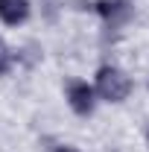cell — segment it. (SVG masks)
I'll return each mask as SVG.
<instances>
[{"label":"cell","mask_w":149,"mask_h":152,"mask_svg":"<svg viewBox=\"0 0 149 152\" xmlns=\"http://www.w3.org/2000/svg\"><path fill=\"white\" fill-rule=\"evenodd\" d=\"M146 143H149V129H146Z\"/></svg>","instance_id":"obj_7"},{"label":"cell","mask_w":149,"mask_h":152,"mask_svg":"<svg viewBox=\"0 0 149 152\" xmlns=\"http://www.w3.org/2000/svg\"><path fill=\"white\" fill-rule=\"evenodd\" d=\"M91 85L96 99H102V102H123V99H129L131 88H134L131 76L117 64H99Z\"/></svg>","instance_id":"obj_1"},{"label":"cell","mask_w":149,"mask_h":152,"mask_svg":"<svg viewBox=\"0 0 149 152\" xmlns=\"http://www.w3.org/2000/svg\"><path fill=\"white\" fill-rule=\"evenodd\" d=\"M93 12L105 23L117 26V23H126L131 18V0H96L93 3Z\"/></svg>","instance_id":"obj_3"},{"label":"cell","mask_w":149,"mask_h":152,"mask_svg":"<svg viewBox=\"0 0 149 152\" xmlns=\"http://www.w3.org/2000/svg\"><path fill=\"white\" fill-rule=\"evenodd\" d=\"M32 15V3L29 0H0V23L6 26H20Z\"/></svg>","instance_id":"obj_4"},{"label":"cell","mask_w":149,"mask_h":152,"mask_svg":"<svg viewBox=\"0 0 149 152\" xmlns=\"http://www.w3.org/2000/svg\"><path fill=\"white\" fill-rule=\"evenodd\" d=\"M12 67H15V53H12V47L6 44V38L0 35V76H6Z\"/></svg>","instance_id":"obj_5"},{"label":"cell","mask_w":149,"mask_h":152,"mask_svg":"<svg viewBox=\"0 0 149 152\" xmlns=\"http://www.w3.org/2000/svg\"><path fill=\"white\" fill-rule=\"evenodd\" d=\"M64 99H67V108L76 117H91L96 108V94H93V85L88 79H67L64 85Z\"/></svg>","instance_id":"obj_2"},{"label":"cell","mask_w":149,"mask_h":152,"mask_svg":"<svg viewBox=\"0 0 149 152\" xmlns=\"http://www.w3.org/2000/svg\"><path fill=\"white\" fill-rule=\"evenodd\" d=\"M53 152H79V149H76V146H67V143H61V146H56Z\"/></svg>","instance_id":"obj_6"}]
</instances>
